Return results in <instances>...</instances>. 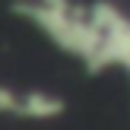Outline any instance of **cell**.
Returning <instances> with one entry per match:
<instances>
[]
</instances>
